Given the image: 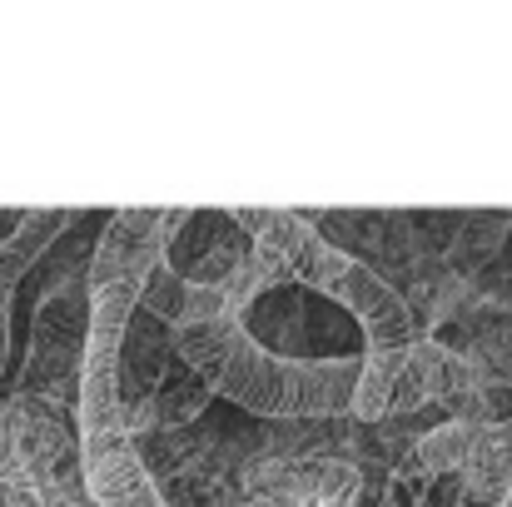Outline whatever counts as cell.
<instances>
[{
	"label": "cell",
	"mask_w": 512,
	"mask_h": 507,
	"mask_svg": "<svg viewBox=\"0 0 512 507\" xmlns=\"http://www.w3.org/2000/svg\"><path fill=\"white\" fill-rule=\"evenodd\" d=\"M75 214L70 209H25L15 214V224L0 234V314H10L20 279L70 234Z\"/></svg>",
	"instance_id": "30bf717a"
},
{
	"label": "cell",
	"mask_w": 512,
	"mask_h": 507,
	"mask_svg": "<svg viewBox=\"0 0 512 507\" xmlns=\"http://www.w3.org/2000/svg\"><path fill=\"white\" fill-rule=\"evenodd\" d=\"M10 433H15V458H20V483H45V478H80V428L70 408H55L45 398L10 393Z\"/></svg>",
	"instance_id": "8992f818"
},
{
	"label": "cell",
	"mask_w": 512,
	"mask_h": 507,
	"mask_svg": "<svg viewBox=\"0 0 512 507\" xmlns=\"http://www.w3.org/2000/svg\"><path fill=\"white\" fill-rule=\"evenodd\" d=\"M483 378H488V388H508L512 393V353L508 358H498V363H488V368H483Z\"/></svg>",
	"instance_id": "e0dca14e"
},
{
	"label": "cell",
	"mask_w": 512,
	"mask_h": 507,
	"mask_svg": "<svg viewBox=\"0 0 512 507\" xmlns=\"http://www.w3.org/2000/svg\"><path fill=\"white\" fill-rule=\"evenodd\" d=\"M463 507H498V503H478V498H468V493H463Z\"/></svg>",
	"instance_id": "44dd1931"
},
{
	"label": "cell",
	"mask_w": 512,
	"mask_h": 507,
	"mask_svg": "<svg viewBox=\"0 0 512 507\" xmlns=\"http://www.w3.org/2000/svg\"><path fill=\"white\" fill-rule=\"evenodd\" d=\"M140 314L160 319L165 329H179V314H184V279L174 274L165 259L150 269V279H145V289H140Z\"/></svg>",
	"instance_id": "5bb4252c"
},
{
	"label": "cell",
	"mask_w": 512,
	"mask_h": 507,
	"mask_svg": "<svg viewBox=\"0 0 512 507\" xmlns=\"http://www.w3.org/2000/svg\"><path fill=\"white\" fill-rule=\"evenodd\" d=\"M80 478L95 507H165L125 428L80 433Z\"/></svg>",
	"instance_id": "52a82bcc"
},
{
	"label": "cell",
	"mask_w": 512,
	"mask_h": 507,
	"mask_svg": "<svg viewBox=\"0 0 512 507\" xmlns=\"http://www.w3.org/2000/svg\"><path fill=\"white\" fill-rule=\"evenodd\" d=\"M174 358V329H165L160 319L140 314L130 319L125 329V343H120V368H115V393H120V423L155 393L160 373L170 368Z\"/></svg>",
	"instance_id": "9c48e42d"
},
{
	"label": "cell",
	"mask_w": 512,
	"mask_h": 507,
	"mask_svg": "<svg viewBox=\"0 0 512 507\" xmlns=\"http://www.w3.org/2000/svg\"><path fill=\"white\" fill-rule=\"evenodd\" d=\"M418 507H463V478H438L418 493Z\"/></svg>",
	"instance_id": "9a60e30c"
},
{
	"label": "cell",
	"mask_w": 512,
	"mask_h": 507,
	"mask_svg": "<svg viewBox=\"0 0 512 507\" xmlns=\"http://www.w3.org/2000/svg\"><path fill=\"white\" fill-rule=\"evenodd\" d=\"M294 284L319 294V299H329V304H339L343 314L358 324V334H363V353H393V348H408L413 338H423L413 314L403 309V299L368 264H358L353 254H343L334 244H324L319 229H314V239L299 254Z\"/></svg>",
	"instance_id": "277c9868"
},
{
	"label": "cell",
	"mask_w": 512,
	"mask_h": 507,
	"mask_svg": "<svg viewBox=\"0 0 512 507\" xmlns=\"http://www.w3.org/2000/svg\"><path fill=\"white\" fill-rule=\"evenodd\" d=\"M478 433H483L478 423H458V418L433 423V428L398 458L393 478L408 483L413 493H423V488L438 483V478H458L463 463H468V453H473V443H478Z\"/></svg>",
	"instance_id": "8fae6325"
},
{
	"label": "cell",
	"mask_w": 512,
	"mask_h": 507,
	"mask_svg": "<svg viewBox=\"0 0 512 507\" xmlns=\"http://www.w3.org/2000/svg\"><path fill=\"white\" fill-rule=\"evenodd\" d=\"M10 314H0V373H5V358H10Z\"/></svg>",
	"instance_id": "d6986e66"
},
{
	"label": "cell",
	"mask_w": 512,
	"mask_h": 507,
	"mask_svg": "<svg viewBox=\"0 0 512 507\" xmlns=\"http://www.w3.org/2000/svg\"><path fill=\"white\" fill-rule=\"evenodd\" d=\"M85 334H90V254H80L55 279H45L35 314H30V353H25L15 393L45 398L75 413Z\"/></svg>",
	"instance_id": "3957f363"
},
{
	"label": "cell",
	"mask_w": 512,
	"mask_h": 507,
	"mask_svg": "<svg viewBox=\"0 0 512 507\" xmlns=\"http://www.w3.org/2000/svg\"><path fill=\"white\" fill-rule=\"evenodd\" d=\"M512 244V214L498 209H483V214H463V229L453 234V244L443 249V264L458 274V279H478L488 269L503 264Z\"/></svg>",
	"instance_id": "7c38bea8"
},
{
	"label": "cell",
	"mask_w": 512,
	"mask_h": 507,
	"mask_svg": "<svg viewBox=\"0 0 512 507\" xmlns=\"http://www.w3.org/2000/svg\"><path fill=\"white\" fill-rule=\"evenodd\" d=\"M498 507H512V483H508V493H503V503H498Z\"/></svg>",
	"instance_id": "7402d4cb"
},
{
	"label": "cell",
	"mask_w": 512,
	"mask_h": 507,
	"mask_svg": "<svg viewBox=\"0 0 512 507\" xmlns=\"http://www.w3.org/2000/svg\"><path fill=\"white\" fill-rule=\"evenodd\" d=\"M483 388H488V378L478 363H468L463 353H453L438 338H413L408 348H393V353H363L348 418L353 423L413 418L428 408L463 403Z\"/></svg>",
	"instance_id": "7a4b0ae2"
},
{
	"label": "cell",
	"mask_w": 512,
	"mask_h": 507,
	"mask_svg": "<svg viewBox=\"0 0 512 507\" xmlns=\"http://www.w3.org/2000/svg\"><path fill=\"white\" fill-rule=\"evenodd\" d=\"M189 209H115L90 249V289H145Z\"/></svg>",
	"instance_id": "5b68a950"
},
{
	"label": "cell",
	"mask_w": 512,
	"mask_h": 507,
	"mask_svg": "<svg viewBox=\"0 0 512 507\" xmlns=\"http://www.w3.org/2000/svg\"><path fill=\"white\" fill-rule=\"evenodd\" d=\"M458 478H463V493L468 498L503 503V493H508V483H512V413L503 423H488L478 433V443H473V453H468V463H463Z\"/></svg>",
	"instance_id": "4fadbf2b"
},
{
	"label": "cell",
	"mask_w": 512,
	"mask_h": 507,
	"mask_svg": "<svg viewBox=\"0 0 512 507\" xmlns=\"http://www.w3.org/2000/svg\"><path fill=\"white\" fill-rule=\"evenodd\" d=\"M378 507H418V493H413L408 483H398V478L388 473V483H383V498H378Z\"/></svg>",
	"instance_id": "2e32d148"
},
{
	"label": "cell",
	"mask_w": 512,
	"mask_h": 507,
	"mask_svg": "<svg viewBox=\"0 0 512 507\" xmlns=\"http://www.w3.org/2000/svg\"><path fill=\"white\" fill-rule=\"evenodd\" d=\"M239 507H284V503H274V498H244Z\"/></svg>",
	"instance_id": "ffe728a7"
},
{
	"label": "cell",
	"mask_w": 512,
	"mask_h": 507,
	"mask_svg": "<svg viewBox=\"0 0 512 507\" xmlns=\"http://www.w3.org/2000/svg\"><path fill=\"white\" fill-rule=\"evenodd\" d=\"M5 493H10V507H40V498H35L30 483H5Z\"/></svg>",
	"instance_id": "ac0fdd59"
},
{
	"label": "cell",
	"mask_w": 512,
	"mask_h": 507,
	"mask_svg": "<svg viewBox=\"0 0 512 507\" xmlns=\"http://www.w3.org/2000/svg\"><path fill=\"white\" fill-rule=\"evenodd\" d=\"M209 403H214V393L204 388V378L189 368V363H179L170 358V368L160 373V383H155V393L120 423L125 428V438H150V433H174V428H189V423H199L204 413H209Z\"/></svg>",
	"instance_id": "ba28073f"
},
{
	"label": "cell",
	"mask_w": 512,
	"mask_h": 507,
	"mask_svg": "<svg viewBox=\"0 0 512 507\" xmlns=\"http://www.w3.org/2000/svg\"><path fill=\"white\" fill-rule=\"evenodd\" d=\"M174 358L189 363L214 398L239 403L259 423L348 418L358 363H363V353L358 358H324V363L279 358L269 343H259L239 319H214V324L174 329Z\"/></svg>",
	"instance_id": "6da1fadb"
}]
</instances>
